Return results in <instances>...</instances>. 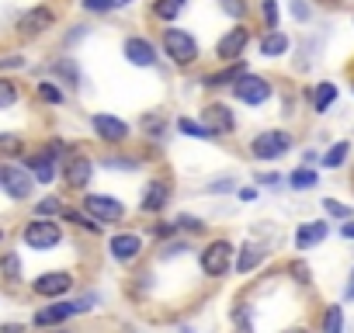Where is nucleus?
<instances>
[{"label":"nucleus","mask_w":354,"mask_h":333,"mask_svg":"<svg viewBox=\"0 0 354 333\" xmlns=\"http://www.w3.org/2000/svg\"><path fill=\"white\" fill-rule=\"evenodd\" d=\"M202 122L216 132V139H219V135H230V132L236 129V118H233V111H230L226 104H209V108L202 111Z\"/></svg>","instance_id":"f3484780"},{"label":"nucleus","mask_w":354,"mask_h":333,"mask_svg":"<svg viewBox=\"0 0 354 333\" xmlns=\"http://www.w3.org/2000/svg\"><path fill=\"white\" fill-rule=\"evenodd\" d=\"M32 184H35V178L25 171V166H0V188H4L11 198H28L32 195Z\"/></svg>","instance_id":"1a4fd4ad"},{"label":"nucleus","mask_w":354,"mask_h":333,"mask_svg":"<svg viewBox=\"0 0 354 333\" xmlns=\"http://www.w3.org/2000/svg\"><path fill=\"white\" fill-rule=\"evenodd\" d=\"M91 174H94V163H91L87 156H73V160L63 166V178H66L70 188H87Z\"/></svg>","instance_id":"6ab92c4d"},{"label":"nucleus","mask_w":354,"mask_h":333,"mask_svg":"<svg viewBox=\"0 0 354 333\" xmlns=\"http://www.w3.org/2000/svg\"><path fill=\"white\" fill-rule=\"evenodd\" d=\"M223 15H230L233 21H243L247 18V0H219Z\"/></svg>","instance_id":"7c9ffc66"},{"label":"nucleus","mask_w":354,"mask_h":333,"mask_svg":"<svg viewBox=\"0 0 354 333\" xmlns=\"http://www.w3.org/2000/svg\"><path fill=\"white\" fill-rule=\"evenodd\" d=\"M108 250H111V257L118 264H132L142 254V236L139 233H118V236L108 240Z\"/></svg>","instance_id":"ddd939ff"},{"label":"nucleus","mask_w":354,"mask_h":333,"mask_svg":"<svg viewBox=\"0 0 354 333\" xmlns=\"http://www.w3.org/2000/svg\"><path fill=\"white\" fill-rule=\"evenodd\" d=\"M104 166H111V171H136V160L132 156H104Z\"/></svg>","instance_id":"58836bf2"},{"label":"nucleus","mask_w":354,"mask_h":333,"mask_svg":"<svg viewBox=\"0 0 354 333\" xmlns=\"http://www.w3.org/2000/svg\"><path fill=\"white\" fill-rule=\"evenodd\" d=\"M185 250H188L185 243H174V247H167V254H163V257H177V254H185Z\"/></svg>","instance_id":"8fccbe9b"},{"label":"nucleus","mask_w":354,"mask_h":333,"mask_svg":"<svg viewBox=\"0 0 354 333\" xmlns=\"http://www.w3.org/2000/svg\"><path fill=\"white\" fill-rule=\"evenodd\" d=\"M21 240H25L32 250H53V247H59V240H63V229H59V222L35 216V219L25 226Z\"/></svg>","instance_id":"f03ea898"},{"label":"nucleus","mask_w":354,"mask_h":333,"mask_svg":"<svg viewBox=\"0 0 354 333\" xmlns=\"http://www.w3.org/2000/svg\"><path fill=\"white\" fill-rule=\"evenodd\" d=\"M39 216H42V219H46V216H63V202H59V198L39 202Z\"/></svg>","instance_id":"a19ab883"},{"label":"nucleus","mask_w":354,"mask_h":333,"mask_svg":"<svg viewBox=\"0 0 354 333\" xmlns=\"http://www.w3.org/2000/svg\"><path fill=\"white\" fill-rule=\"evenodd\" d=\"M333 101H337V84H330V80L316 84V91H313V111L316 115H326Z\"/></svg>","instance_id":"4be33fe9"},{"label":"nucleus","mask_w":354,"mask_h":333,"mask_svg":"<svg viewBox=\"0 0 354 333\" xmlns=\"http://www.w3.org/2000/svg\"><path fill=\"white\" fill-rule=\"evenodd\" d=\"M167 202H170V184H167V181H149L146 191H142L139 209H142V212H163Z\"/></svg>","instance_id":"a211bd4d"},{"label":"nucleus","mask_w":354,"mask_h":333,"mask_svg":"<svg viewBox=\"0 0 354 333\" xmlns=\"http://www.w3.org/2000/svg\"><path fill=\"white\" fill-rule=\"evenodd\" d=\"M18 66H25L21 56H4V59H0V70H18Z\"/></svg>","instance_id":"c03bdc74"},{"label":"nucleus","mask_w":354,"mask_h":333,"mask_svg":"<svg viewBox=\"0 0 354 333\" xmlns=\"http://www.w3.org/2000/svg\"><path fill=\"white\" fill-rule=\"evenodd\" d=\"M344 298L354 302V271H351V281H347V288H344Z\"/></svg>","instance_id":"3c124183"},{"label":"nucleus","mask_w":354,"mask_h":333,"mask_svg":"<svg viewBox=\"0 0 354 333\" xmlns=\"http://www.w3.org/2000/svg\"><path fill=\"white\" fill-rule=\"evenodd\" d=\"M247 46H250V28H247V25H236V28H230V32L216 42V56H219L223 63H233V59H240V56L247 53Z\"/></svg>","instance_id":"6e6552de"},{"label":"nucleus","mask_w":354,"mask_h":333,"mask_svg":"<svg viewBox=\"0 0 354 333\" xmlns=\"http://www.w3.org/2000/svg\"><path fill=\"white\" fill-rule=\"evenodd\" d=\"M84 212L97 222H122L125 219V205L111 195H84Z\"/></svg>","instance_id":"423d86ee"},{"label":"nucleus","mask_w":354,"mask_h":333,"mask_svg":"<svg viewBox=\"0 0 354 333\" xmlns=\"http://www.w3.org/2000/svg\"><path fill=\"white\" fill-rule=\"evenodd\" d=\"M323 4H340V0H323Z\"/></svg>","instance_id":"4d7b16f0"},{"label":"nucleus","mask_w":354,"mask_h":333,"mask_svg":"<svg viewBox=\"0 0 354 333\" xmlns=\"http://www.w3.org/2000/svg\"><path fill=\"white\" fill-rule=\"evenodd\" d=\"M125 4H132V0H118V8H125Z\"/></svg>","instance_id":"6e6d98bb"},{"label":"nucleus","mask_w":354,"mask_h":333,"mask_svg":"<svg viewBox=\"0 0 354 333\" xmlns=\"http://www.w3.org/2000/svg\"><path fill=\"white\" fill-rule=\"evenodd\" d=\"M63 219H66V222H77V226H84L87 233H101V222H97V219H91L87 212H77V209H63Z\"/></svg>","instance_id":"cd10ccee"},{"label":"nucleus","mask_w":354,"mask_h":333,"mask_svg":"<svg viewBox=\"0 0 354 333\" xmlns=\"http://www.w3.org/2000/svg\"><path fill=\"white\" fill-rule=\"evenodd\" d=\"M39 97H42L46 104H59V101H63V91H59L53 80H42V84H39Z\"/></svg>","instance_id":"473e14b6"},{"label":"nucleus","mask_w":354,"mask_h":333,"mask_svg":"<svg viewBox=\"0 0 354 333\" xmlns=\"http://www.w3.org/2000/svg\"><path fill=\"white\" fill-rule=\"evenodd\" d=\"M261 15H264V28H268V32H278V18H281V11H278L274 0H264Z\"/></svg>","instance_id":"2f4dec72"},{"label":"nucleus","mask_w":354,"mask_h":333,"mask_svg":"<svg viewBox=\"0 0 354 333\" xmlns=\"http://www.w3.org/2000/svg\"><path fill=\"white\" fill-rule=\"evenodd\" d=\"M177 129H181V135H192V139H205V142H212L216 139V132L205 125V122H192V118H181L177 122Z\"/></svg>","instance_id":"a878e982"},{"label":"nucleus","mask_w":354,"mask_h":333,"mask_svg":"<svg viewBox=\"0 0 354 333\" xmlns=\"http://www.w3.org/2000/svg\"><path fill=\"white\" fill-rule=\"evenodd\" d=\"M0 271H4L11 281H18V278H21V260H18V254H8L4 260H0Z\"/></svg>","instance_id":"c9c22d12"},{"label":"nucleus","mask_w":354,"mask_h":333,"mask_svg":"<svg viewBox=\"0 0 354 333\" xmlns=\"http://www.w3.org/2000/svg\"><path fill=\"white\" fill-rule=\"evenodd\" d=\"M91 302H94V298H80V302H53V305H46V309L35 312V326H59V323H66L70 316L87 312Z\"/></svg>","instance_id":"0eeeda50"},{"label":"nucleus","mask_w":354,"mask_h":333,"mask_svg":"<svg viewBox=\"0 0 354 333\" xmlns=\"http://www.w3.org/2000/svg\"><path fill=\"white\" fill-rule=\"evenodd\" d=\"M35 295H42V298H59V295H66L70 288H73V274L70 271H49V274H42V278H35Z\"/></svg>","instance_id":"f8f14e48"},{"label":"nucleus","mask_w":354,"mask_h":333,"mask_svg":"<svg viewBox=\"0 0 354 333\" xmlns=\"http://www.w3.org/2000/svg\"><path fill=\"white\" fill-rule=\"evenodd\" d=\"M233 243L230 240H212L205 250H202V271L209 278H223L230 267H233Z\"/></svg>","instance_id":"20e7f679"},{"label":"nucleus","mask_w":354,"mask_h":333,"mask_svg":"<svg viewBox=\"0 0 354 333\" xmlns=\"http://www.w3.org/2000/svg\"><path fill=\"white\" fill-rule=\"evenodd\" d=\"M281 333H309L306 326H288V330H281Z\"/></svg>","instance_id":"5fc2aeb1"},{"label":"nucleus","mask_w":354,"mask_h":333,"mask_svg":"<svg viewBox=\"0 0 354 333\" xmlns=\"http://www.w3.org/2000/svg\"><path fill=\"white\" fill-rule=\"evenodd\" d=\"M122 53H125V59L132 66H156V46L146 42L142 35H129L125 46H122Z\"/></svg>","instance_id":"2eb2a0df"},{"label":"nucleus","mask_w":354,"mask_h":333,"mask_svg":"<svg viewBox=\"0 0 354 333\" xmlns=\"http://www.w3.org/2000/svg\"><path fill=\"white\" fill-rule=\"evenodd\" d=\"M261 260H264V250H261V247H254V243H247V247H240V257H236V264H233V267H236L240 274H250Z\"/></svg>","instance_id":"5701e85b"},{"label":"nucleus","mask_w":354,"mask_h":333,"mask_svg":"<svg viewBox=\"0 0 354 333\" xmlns=\"http://www.w3.org/2000/svg\"><path fill=\"white\" fill-rule=\"evenodd\" d=\"M326 236H330V222H323V219L302 222V226L295 229V250H313V247H319Z\"/></svg>","instance_id":"dca6fc26"},{"label":"nucleus","mask_w":354,"mask_h":333,"mask_svg":"<svg viewBox=\"0 0 354 333\" xmlns=\"http://www.w3.org/2000/svg\"><path fill=\"white\" fill-rule=\"evenodd\" d=\"M323 212H326L330 219H340V222H347V219H351V209H347V205H340V202H333V198H323Z\"/></svg>","instance_id":"72a5a7b5"},{"label":"nucleus","mask_w":354,"mask_h":333,"mask_svg":"<svg viewBox=\"0 0 354 333\" xmlns=\"http://www.w3.org/2000/svg\"><path fill=\"white\" fill-rule=\"evenodd\" d=\"M177 229H181V233H192V236H198V233L205 229V222H202V219H195V216H181V219H177Z\"/></svg>","instance_id":"4c0bfd02"},{"label":"nucleus","mask_w":354,"mask_h":333,"mask_svg":"<svg viewBox=\"0 0 354 333\" xmlns=\"http://www.w3.org/2000/svg\"><path fill=\"white\" fill-rule=\"evenodd\" d=\"M257 188H240V202H257Z\"/></svg>","instance_id":"de8ad7c7"},{"label":"nucleus","mask_w":354,"mask_h":333,"mask_svg":"<svg viewBox=\"0 0 354 333\" xmlns=\"http://www.w3.org/2000/svg\"><path fill=\"white\" fill-rule=\"evenodd\" d=\"M292 149V135L285 129H271V132H261L254 142H250V153L257 160H281L285 153Z\"/></svg>","instance_id":"7ed1b4c3"},{"label":"nucleus","mask_w":354,"mask_h":333,"mask_svg":"<svg viewBox=\"0 0 354 333\" xmlns=\"http://www.w3.org/2000/svg\"><path fill=\"white\" fill-rule=\"evenodd\" d=\"M292 274H295V281H302V285L309 281V267H306V264H299V260L292 264Z\"/></svg>","instance_id":"49530a36"},{"label":"nucleus","mask_w":354,"mask_h":333,"mask_svg":"<svg viewBox=\"0 0 354 333\" xmlns=\"http://www.w3.org/2000/svg\"><path fill=\"white\" fill-rule=\"evenodd\" d=\"M340 233H344V236H347V240H354V222H351V219H347V222H344V226H340Z\"/></svg>","instance_id":"603ef678"},{"label":"nucleus","mask_w":354,"mask_h":333,"mask_svg":"<svg viewBox=\"0 0 354 333\" xmlns=\"http://www.w3.org/2000/svg\"><path fill=\"white\" fill-rule=\"evenodd\" d=\"M185 8H188V0H153V15L160 21H174Z\"/></svg>","instance_id":"393cba45"},{"label":"nucleus","mask_w":354,"mask_h":333,"mask_svg":"<svg viewBox=\"0 0 354 333\" xmlns=\"http://www.w3.org/2000/svg\"><path fill=\"white\" fill-rule=\"evenodd\" d=\"M243 73H250V70H247L243 63H233V66H226V70H219V73H209L202 84H205V87H233Z\"/></svg>","instance_id":"412c9836"},{"label":"nucleus","mask_w":354,"mask_h":333,"mask_svg":"<svg viewBox=\"0 0 354 333\" xmlns=\"http://www.w3.org/2000/svg\"><path fill=\"white\" fill-rule=\"evenodd\" d=\"M53 77H59L66 87H80V70L73 59H56L53 63Z\"/></svg>","instance_id":"b1692460"},{"label":"nucleus","mask_w":354,"mask_h":333,"mask_svg":"<svg viewBox=\"0 0 354 333\" xmlns=\"http://www.w3.org/2000/svg\"><path fill=\"white\" fill-rule=\"evenodd\" d=\"M91 129L97 132V139H101V142H111V146H118V142H125V139H129V125H125L122 118L108 115V111H97V115L91 118Z\"/></svg>","instance_id":"9d476101"},{"label":"nucleus","mask_w":354,"mask_h":333,"mask_svg":"<svg viewBox=\"0 0 354 333\" xmlns=\"http://www.w3.org/2000/svg\"><path fill=\"white\" fill-rule=\"evenodd\" d=\"M0 333H21V326L18 323H4V326H0Z\"/></svg>","instance_id":"864d4df0"},{"label":"nucleus","mask_w":354,"mask_h":333,"mask_svg":"<svg viewBox=\"0 0 354 333\" xmlns=\"http://www.w3.org/2000/svg\"><path fill=\"white\" fill-rule=\"evenodd\" d=\"M323 333H344V309L340 305H330L323 312Z\"/></svg>","instance_id":"c85d7f7f"},{"label":"nucleus","mask_w":354,"mask_h":333,"mask_svg":"<svg viewBox=\"0 0 354 333\" xmlns=\"http://www.w3.org/2000/svg\"><path fill=\"white\" fill-rule=\"evenodd\" d=\"M142 129H146V132H149V135L156 139V135H163V129H167V122H163L160 115H146V118H142Z\"/></svg>","instance_id":"ea45409f"},{"label":"nucleus","mask_w":354,"mask_h":333,"mask_svg":"<svg viewBox=\"0 0 354 333\" xmlns=\"http://www.w3.org/2000/svg\"><path fill=\"white\" fill-rule=\"evenodd\" d=\"M257 181H261V184H268V188H271V184L278 188V181H281V178H278V174H261Z\"/></svg>","instance_id":"09e8293b"},{"label":"nucleus","mask_w":354,"mask_h":333,"mask_svg":"<svg viewBox=\"0 0 354 333\" xmlns=\"http://www.w3.org/2000/svg\"><path fill=\"white\" fill-rule=\"evenodd\" d=\"M233 97L243 101V104H250V108H257V104L271 101V84H268L264 77H257V73H243V77L233 84Z\"/></svg>","instance_id":"39448f33"},{"label":"nucleus","mask_w":354,"mask_h":333,"mask_svg":"<svg viewBox=\"0 0 354 333\" xmlns=\"http://www.w3.org/2000/svg\"><path fill=\"white\" fill-rule=\"evenodd\" d=\"M115 8H118V0H84V11H91V15H108Z\"/></svg>","instance_id":"e433bc0d"},{"label":"nucleus","mask_w":354,"mask_h":333,"mask_svg":"<svg viewBox=\"0 0 354 333\" xmlns=\"http://www.w3.org/2000/svg\"><path fill=\"white\" fill-rule=\"evenodd\" d=\"M153 233H156L160 240H167V236H174V233H177V226H170V222H163V226H160V222H156V226H153Z\"/></svg>","instance_id":"a18cd8bd"},{"label":"nucleus","mask_w":354,"mask_h":333,"mask_svg":"<svg viewBox=\"0 0 354 333\" xmlns=\"http://www.w3.org/2000/svg\"><path fill=\"white\" fill-rule=\"evenodd\" d=\"M163 56L174 66H192L198 59V42L185 28H163Z\"/></svg>","instance_id":"f257e3e1"},{"label":"nucleus","mask_w":354,"mask_h":333,"mask_svg":"<svg viewBox=\"0 0 354 333\" xmlns=\"http://www.w3.org/2000/svg\"><path fill=\"white\" fill-rule=\"evenodd\" d=\"M15 101H18V87H15L11 80L0 77V108H11Z\"/></svg>","instance_id":"f704fd0d"},{"label":"nucleus","mask_w":354,"mask_h":333,"mask_svg":"<svg viewBox=\"0 0 354 333\" xmlns=\"http://www.w3.org/2000/svg\"><path fill=\"white\" fill-rule=\"evenodd\" d=\"M25 166H28V174H32L39 184H53L56 174H59V156H56L53 149H46V153H35Z\"/></svg>","instance_id":"4468645a"},{"label":"nucleus","mask_w":354,"mask_h":333,"mask_svg":"<svg viewBox=\"0 0 354 333\" xmlns=\"http://www.w3.org/2000/svg\"><path fill=\"white\" fill-rule=\"evenodd\" d=\"M18 149H21V139L18 135H8V132L0 135V153H18Z\"/></svg>","instance_id":"79ce46f5"},{"label":"nucleus","mask_w":354,"mask_h":333,"mask_svg":"<svg viewBox=\"0 0 354 333\" xmlns=\"http://www.w3.org/2000/svg\"><path fill=\"white\" fill-rule=\"evenodd\" d=\"M257 49H261V56L278 59V56H285V53H288V35H285V32H268V35L257 42Z\"/></svg>","instance_id":"aec40b11"},{"label":"nucleus","mask_w":354,"mask_h":333,"mask_svg":"<svg viewBox=\"0 0 354 333\" xmlns=\"http://www.w3.org/2000/svg\"><path fill=\"white\" fill-rule=\"evenodd\" d=\"M316 181H319V174L309 171V166H299V171L288 178V184H292L295 191H302V188H316Z\"/></svg>","instance_id":"c756f323"},{"label":"nucleus","mask_w":354,"mask_h":333,"mask_svg":"<svg viewBox=\"0 0 354 333\" xmlns=\"http://www.w3.org/2000/svg\"><path fill=\"white\" fill-rule=\"evenodd\" d=\"M53 21H56L53 8H32V11H25V15L18 18V35L35 39V35L49 32V28H53Z\"/></svg>","instance_id":"9b49d317"},{"label":"nucleus","mask_w":354,"mask_h":333,"mask_svg":"<svg viewBox=\"0 0 354 333\" xmlns=\"http://www.w3.org/2000/svg\"><path fill=\"white\" fill-rule=\"evenodd\" d=\"M292 18L295 21H309V4L306 0H292Z\"/></svg>","instance_id":"37998d69"},{"label":"nucleus","mask_w":354,"mask_h":333,"mask_svg":"<svg viewBox=\"0 0 354 333\" xmlns=\"http://www.w3.org/2000/svg\"><path fill=\"white\" fill-rule=\"evenodd\" d=\"M347 156H351V142H337V146H330L326 153H323V166H330V171H337V166H344L347 163Z\"/></svg>","instance_id":"bb28decb"},{"label":"nucleus","mask_w":354,"mask_h":333,"mask_svg":"<svg viewBox=\"0 0 354 333\" xmlns=\"http://www.w3.org/2000/svg\"><path fill=\"white\" fill-rule=\"evenodd\" d=\"M53 333H66V330H53Z\"/></svg>","instance_id":"13d9d810"},{"label":"nucleus","mask_w":354,"mask_h":333,"mask_svg":"<svg viewBox=\"0 0 354 333\" xmlns=\"http://www.w3.org/2000/svg\"><path fill=\"white\" fill-rule=\"evenodd\" d=\"M0 240H4V236H0Z\"/></svg>","instance_id":"bf43d9fd"}]
</instances>
